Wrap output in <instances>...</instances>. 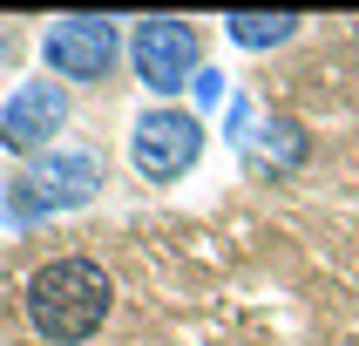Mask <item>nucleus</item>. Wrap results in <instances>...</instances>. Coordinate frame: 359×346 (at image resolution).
<instances>
[{
    "label": "nucleus",
    "mask_w": 359,
    "mask_h": 346,
    "mask_svg": "<svg viewBox=\"0 0 359 346\" xmlns=\"http://www.w3.org/2000/svg\"><path fill=\"white\" fill-rule=\"evenodd\" d=\"M190 102H197V116H217L224 102H231V75H224V68H197V81H190Z\"/></svg>",
    "instance_id": "9"
},
{
    "label": "nucleus",
    "mask_w": 359,
    "mask_h": 346,
    "mask_svg": "<svg viewBox=\"0 0 359 346\" xmlns=\"http://www.w3.org/2000/svg\"><path fill=\"white\" fill-rule=\"evenodd\" d=\"M61 129H68V88H61L55 75H34L20 81L14 95L0 102V149L7 157H41V149H55Z\"/></svg>",
    "instance_id": "6"
},
{
    "label": "nucleus",
    "mask_w": 359,
    "mask_h": 346,
    "mask_svg": "<svg viewBox=\"0 0 359 346\" xmlns=\"http://www.w3.org/2000/svg\"><path fill=\"white\" fill-rule=\"evenodd\" d=\"M20 305H27V326H34L41 346H88L116 312V279H109V265L68 251V258H48L27 279Z\"/></svg>",
    "instance_id": "1"
},
{
    "label": "nucleus",
    "mask_w": 359,
    "mask_h": 346,
    "mask_svg": "<svg viewBox=\"0 0 359 346\" xmlns=\"http://www.w3.org/2000/svg\"><path fill=\"white\" fill-rule=\"evenodd\" d=\"M251 170H264V177H292V170H305V157H312V136H305V122L292 116H264L258 129H251Z\"/></svg>",
    "instance_id": "7"
},
{
    "label": "nucleus",
    "mask_w": 359,
    "mask_h": 346,
    "mask_svg": "<svg viewBox=\"0 0 359 346\" xmlns=\"http://www.w3.org/2000/svg\"><path fill=\"white\" fill-rule=\"evenodd\" d=\"M129 68L156 102H177L203 68V34L183 14H142L129 27Z\"/></svg>",
    "instance_id": "3"
},
{
    "label": "nucleus",
    "mask_w": 359,
    "mask_h": 346,
    "mask_svg": "<svg viewBox=\"0 0 359 346\" xmlns=\"http://www.w3.org/2000/svg\"><path fill=\"white\" fill-rule=\"evenodd\" d=\"M203 157V116L197 109H177V102H156L129 122V163H136L142 183H177L190 177Z\"/></svg>",
    "instance_id": "4"
},
{
    "label": "nucleus",
    "mask_w": 359,
    "mask_h": 346,
    "mask_svg": "<svg viewBox=\"0 0 359 346\" xmlns=\"http://www.w3.org/2000/svg\"><path fill=\"white\" fill-rule=\"evenodd\" d=\"M129 55V41H122V20L109 14H61L48 34H41V61H48V75L55 81H109L116 75V61Z\"/></svg>",
    "instance_id": "5"
},
{
    "label": "nucleus",
    "mask_w": 359,
    "mask_h": 346,
    "mask_svg": "<svg viewBox=\"0 0 359 346\" xmlns=\"http://www.w3.org/2000/svg\"><path fill=\"white\" fill-rule=\"evenodd\" d=\"M251 116H258V109H251L244 95L224 102V142H231V149H251Z\"/></svg>",
    "instance_id": "10"
},
{
    "label": "nucleus",
    "mask_w": 359,
    "mask_h": 346,
    "mask_svg": "<svg viewBox=\"0 0 359 346\" xmlns=\"http://www.w3.org/2000/svg\"><path fill=\"white\" fill-rule=\"evenodd\" d=\"M102 190H109L102 149H88V142H55V149L27 157L14 177H7V190H0V224H7V231H34V224H48V218L88 211Z\"/></svg>",
    "instance_id": "2"
},
{
    "label": "nucleus",
    "mask_w": 359,
    "mask_h": 346,
    "mask_svg": "<svg viewBox=\"0 0 359 346\" xmlns=\"http://www.w3.org/2000/svg\"><path fill=\"white\" fill-rule=\"evenodd\" d=\"M217 27H224V41H231V48H244V55H264V48H285V41L299 34L305 20H299V14H244V7H231Z\"/></svg>",
    "instance_id": "8"
}]
</instances>
